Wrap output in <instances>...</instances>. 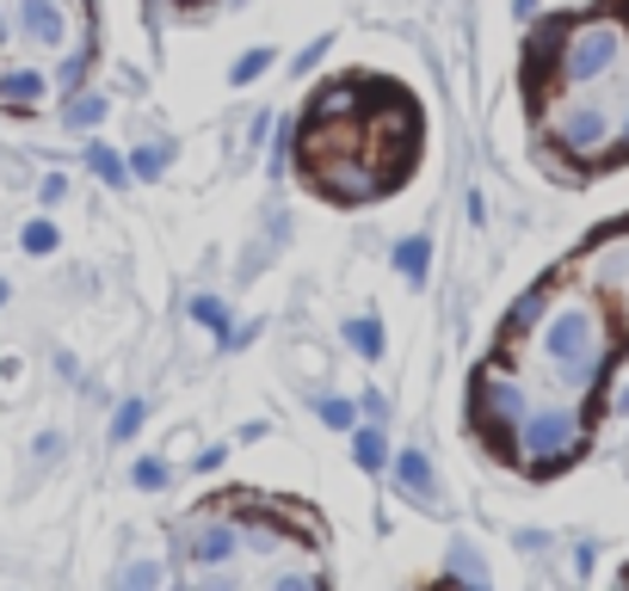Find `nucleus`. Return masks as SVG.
<instances>
[{
	"instance_id": "1",
	"label": "nucleus",
	"mask_w": 629,
	"mask_h": 591,
	"mask_svg": "<svg viewBox=\"0 0 629 591\" xmlns=\"http://www.w3.org/2000/svg\"><path fill=\"white\" fill-rule=\"evenodd\" d=\"M605 358H611V345H605V327H598V314L586 302H567V309L550 314V327H543V364L555 370L562 389L586 394L605 376Z\"/></svg>"
},
{
	"instance_id": "2",
	"label": "nucleus",
	"mask_w": 629,
	"mask_h": 591,
	"mask_svg": "<svg viewBox=\"0 0 629 591\" xmlns=\"http://www.w3.org/2000/svg\"><path fill=\"white\" fill-rule=\"evenodd\" d=\"M624 49H629V32L617 25V19H586V25H574V32H567L562 75L574 80V87H586V80H605L617 63H624Z\"/></svg>"
},
{
	"instance_id": "3",
	"label": "nucleus",
	"mask_w": 629,
	"mask_h": 591,
	"mask_svg": "<svg viewBox=\"0 0 629 591\" xmlns=\"http://www.w3.org/2000/svg\"><path fill=\"white\" fill-rule=\"evenodd\" d=\"M519 456L531 468H562L581 450V413L574 406H531V420L519 425Z\"/></svg>"
},
{
	"instance_id": "4",
	"label": "nucleus",
	"mask_w": 629,
	"mask_h": 591,
	"mask_svg": "<svg viewBox=\"0 0 629 591\" xmlns=\"http://www.w3.org/2000/svg\"><path fill=\"white\" fill-rule=\"evenodd\" d=\"M550 136L567 155H593V148H605V136H611V111L598 105V99H574V105L555 111Z\"/></svg>"
},
{
	"instance_id": "5",
	"label": "nucleus",
	"mask_w": 629,
	"mask_h": 591,
	"mask_svg": "<svg viewBox=\"0 0 629 591\" xmlns=\"http://www.w3.org/2000/svg\"><path fill=\"white\" fill-rule=\"evenodd\" d=\"M475 406H482V425H488L494 437L519 432V425L531 420V394H525L519 382H506V376H482V382H475Z\"/></svg>"
},
{
	"instance_id": "6",
	"label": "nucleus",
	"mask_w": 629,
	"mask_h": 591,
	"mask_svg": "<svg viewBox=\"0 0 629 591\" xmlns=\"http://www.w3.org/2000/svg\"><path fill=\"white\" fill-rule=\"evenodd\" d=\"M235 548H241V529H235V524H222V517H210V524L191 529L186 555L198 560V567H229V560H235Z\"/></svg>"
},
{
	"instance_id": "7",
	"label": "nucleus",
	"mask_w": 629,
	"mask_h": 591,
	"mask_svg": "<svg viewBox=\"0 0 629 591\" xmlns=\"http://www.w3.org/2000/svg\"><path fill=\"white\" fill-rule=\"evenodd\" d=\"M19 25H25V37L32 44H63V7L56 0H19Z\"/></svg>"
},
{
	"instance_id": "8",
	"label": "nucleus",
	"mask_w": 629,
	"mask_h": 591,
	"mask_svg": "<svg viewBox=\"0 0 629 591\" xmlns=\"http://www.w3.org/2000/svg\"><path fill=\"white\" fill-rule=\"evenodd\" d=\"M426 265H432V241H420V234H413V241H401V247H395V271H401L408 283L426 278Z\"/></svg>"
},
{
	"instance_id": "9",
	"label": "nucleus",
	"mask_w": 629,
	"mask_h": 591,
	"mask_svg": "<svg viewBox=\"0 0 629 591\" xmlns=\"http://www.w3.org/2000/svg\"><path fill=\"white\" fill-rule=\"evenodd\" d=\"M395 475H401V487H408V493H432V462H426L420 450H401L395 456Z\"/></svg>"
},
{
	"instance_id": "10",
	"label": "nucleus",
	"mask_w": 629,
	"mask_h": 591,
	"mask_svg": "<svg viewBox=\"0 0 629 591\" xmlns=\"http://www.w3.org/2000/svg\"><path fill=\"white\" fill-rule=\"evenodd\" d=\"M352 456H358V468H383V462H389V444H383V432H377V425L352 432Z\"/></svg>"
},
{
	"instance_id": "11",
	"label": "nucleus",
	"mask_w": 629,
	"mask_h": 591,
	"mask_svg": "<svg viewBox=\"0 0 629 591\" xmlns=\"http://www.w3.org/2000/svg\"><path fill=\"white\" fill-rule=\"evenodd\" d=\"M87 167H93L99 179H106V186H124V179H130V167H124L118 155H111L106 142H93V148H87Z\"/></svg>"
},
{
	"instance_id": "12",
	"label": "nucleus",
	"mask_w": 629,
	"mask_h": 591,
	"mask_svg": "<svg viewBox=\"0 0 629 591\" xmlns=\"http://www.w3.org/2000/svg\"><path fill=\"white\" fill-rule=\"evenodd\" d=\"M346 345L358 352V358H377V352H383V327H377V321H346Z\"/></svg>"
},
{
	"instance_id": "13",
	"label": "nucleus",
	"mask_w": 629,
	"mask_h": 591,
	"mask_svg": "<svg viewBox=\"0 0 629 591\" xmlns=\"http://www.w3.org/2000/svg\"><path fill=\"white\" fill-rule=\"evenodd\" d=\"M191 321H198V327H210L217 339H229V309H222L217 296H198V302H191Z\"/></svg>"
},
{
	"instance_id": "14",
	"label": "nucleus",
	"mask_w": 629,
	"mask_h": 591,
	"mask_svg": "<svg viewBox=\"0 0 629 591\" xmlns=\"http://www.w3.org/2000/svg\"><path fill=\"white\" fill-rule=\"evenodd\" d=\"M37 93H44L37 75H0V99H7V105H32Z\"/></svg>"
},
{
	"instance_id": "15",
	"label": "nucleus",
	"mask_w": 629,
	"mask_h": 591,
	"mask_svg": "<svg viewBox=\"0 0 629 591\" xmlns=\"http://www.w3.org/2000/svg\"><path fill=\"white\" fill-rule=\"evenodd\" d=\"M68 124H75V130H93V124H106V99H99V93H80L75 105H68Z\"/></svg>"
},
{
	"instance_id": "16",
	"label": "nucleus",
	"mask_w": 629,
	"mask_h": 591,
	"mask_svg": "<svg viewBox=\"0 0 629 591\" xmlns=\"http://www.w3.org/2000/svg\"><path fill=\"white\" fill-rule=\"evenodd\" d=\"M266 68H272V49H247V56L229 68V80H235V87H247V80H260Z\"/></svg>"
},
{
	"instance_id": "17",
	"label": "nucleus",
	"mask_w": 629,
	"mask_h": 591,
	"mask_svg": "<svg viewBox=\"0 0 629 591\" xmlns=\"http://www.w3.org/2000/svg\"><path fill=\"white\" fill-rule=\"evenodd\" d=\"M130 172H136V179H161V172H167V148H136V155H130Z\"/></svg>"
},
{
	"instance_id": "18",
	"label": "nucleus",
	"mask_w": 629,
	"mask_h": 591,
	"mask_svg": "<svg viewBox=\"0 0 629 591\" xmlns=\"http://www.w3.org/2000/svg\"><path fill=\"white\" fill-rule=\"evenodd\" d=\"M241 536L253 543V555H278V548H284V536L272 524H241Z\"/></svg>"
},
{
	"instance_id": "19",
	"label": "nucleus",
	"mask_w": 629,
	"mask_h": 591,
	"mask_svg": "<svg viewBox=\"0 0 629 591\" xmlns=\"http://www.w3.org/2000/svg\"><path fill=\"white\" fill-rule=\"evenodd\" d=\"M543 309H550V296H543V290H531V296L519 302V309H512V333H525V327H531V321H537Z\"/></svg>"
},
{
	"instance_id": "20",
	"label": "nucleus",
	"mask_w": 629,
	"mask_h": 591,
	"mask_svg": "<svg viewBox=\"0 0 629 591\" xmlns=\"http://www.w3.org/2000/svg\"><path fill=\"white\" fill-rule=\"evenodd\" d=\"M130 481H136V487H167V462H155V456H142V462L130 468Z\"/></svg>"
},
{
	"instance_id": "21",
	"label": "nucleus",
	"mask_w": 629,
	"mask_h": 591,
	"mask_svg": "<svg viewBox=\"0 0 629 591\" xmlns=\"http://www.w3.org/2000/svg\"><path fill=\"white\" fill-rule=\"evenodd\" d=\"M124 586H130V591H155V586H161V567H155V560H136V567L124 573Z\"/></svg>"
},
{
	"instance_id": "22",
	"label": "nucleus",
	"mask_w": 629,
	"mask_h": 591,
	"mask_svg": "<svg viewBox=\"0 0 629 591\" xmlns=\"http://www.w3.org/2000/svg\"><path fill=\"white\" fill-rule=\"evenodd\" d=\"M56 247V228L49 222H25V253H49Z\"/></svg>"
},
{
	"instance_id": "23",
	"label": "nucleus",
	"mask_w": 629,
	"mask_h": 591,
	"mask_svg": "<svg viewBox=\"0 0 629 591\" xmlns=\"http://www.w3.org/2000/svg\"><path fill=\"white\" fill-rule=\"evenodd\" d=\"M266 591H321V579H314V573H278Z\"/></svg>"
},
{
	"instance_id": "24",
	"label": "nucleus",
	"mask_w": 629,
	"mask_h": 591,
	"mask_svg": "<svg viewBox=\"0 0 629 591\" xmlns=\"http://www.w3.org/2000/svg\"><path fill=\"white\" fill-rule=\"evenodd\" d=\"M136 425H142V401H124V406H118V420H111V432H118V437H130Z\"/></svg>"
},
{
	"instance_id": "25",
	"label": "nucleus",
	"mask_w": 629,
	"mask_h": 591,
	"mask_svg": "<svg viewBox=\"0 0 629 591\" xmlns=\"http://www.w3.org/2000/svg\"><path fill=\"white\" fill-rule=\"evenodd\" d=\"M314 413H321L328 425H352V401H321Z\"/></svg>"
},
{
	"instance_id": "26",
	"label": "nucleus",
	"mask_w": 629,
	"mask_h": 591,
	"mask_svg": "<svg viewBox=\"0 0 629 591\" xmlns=\"http://www.w3.org/2000/svg\"><path fill=\"white\" fill-rule=\"evenodd\" d=\"M191 591H241V586H235V579H229V573H217V567H210V579H198V586H191Z\"/></svg>"
},
{
	"instance_id": "27",
	"label": "nucleus",
	"mask_w": 629,
	"mask_h": 591,
	"mask_svg": "<svg viewBox=\"0 0 629 591\" xmlns=\"http://www.w3.org/2000/svg\"><path fill=\"white\" fill-rule=\"evenodd\" d=\"M321 56H328V37H321V44H309V49H302V56H297V75H309V68L321 63Z\"/></svg>"
},
{
	"instance_id": "28",
	"label": "nucleus",
	"mask_w": 629,
	"mask_h": 591,
	"mask_svg": "<svg viewBox=\"0 0 629 591\" xmlns=\"http://www.w3.org/2000/svg\"><path fill=\"white\" fill-rule=\"evenodd\" d=\"M80 68H87V49H75V56H68V63H63V80H68V87H75V80H80Z\"/></svg>"
},
{
	"instance_id": "29",
	"label": "nucleus",
	"mask_w": 629,
	"mask_h": 591,
	"mask_svg": "<svg viewBox=\"0 0 629 591\" xmlns=\"http://www.w3.org/2000/svg\"><path fill=\"white\" fill-rule=\"evenodd\" d=\"M63 191H68V179H63V172H49V179H44V203H56Z\"/></svg>"
},
{
	"instance_id": "30",
	"label": "nucleus",
	"mask_w": 629,
	"mask_h": 591,
	"mask_svg": "<svg viewBox=\"0 0 629 591\" xmlns=\"http://www.w3.org/2000/svg\"><path fill=\"white\" fill-rule=\"evenodd\" d=\"M7 32H13V19H7V7H0V44H7Z\"/></svg>"
},
{
	"instance_id": "31",
	"label": "nucleus",
	"mask_w": 629,
	"mask_h": 591,
	"mask_svg": "<svg viewBox=\"0 0 629 591\" xmlns=\"http://www.w3.org/2000/svg\"><path fill=\"white\" fill-rule=\"evenodd\" d=\"M624 142H629V118H624Z\"/></svg>"
},
{
	"instance_id": "32",
	"label": "nucleus",
	"mask_w": 629,
	"mask_h": 591,
	"mask_svg": "<svg viewBox=\"0 0 629 591\" xmlns=\"http://www.w3.org/2000/svg\"><path fill=\"white\" fill-rule=\"evenodd\" d=\"M0 302H7V283H0Z\"/></svg>"
},
{
	"instance_id": "33",
	"label": "nucleus",
	"mask_w": 629,
	"mask_h": 591,
	"mask_svg": "<svg viewBox=\"0 0 629 591\" xmlns=\"http://www.w3.org/2000/svg\"><path fill=\"white\" fill-rule=\"evenodd\" d=\"M118 591H130V586H118Z\"/></svg>"
}]
</instances>
